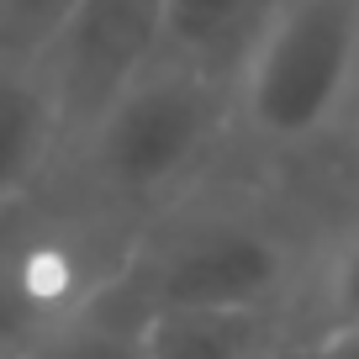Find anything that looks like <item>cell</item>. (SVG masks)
Returning <instances> with one entry per match:
<instances>
[{"instance_id": "6da1fadb", "label": "cell", "mask_w": 359, "mask_h": 359, "mask_svg": "<svg viewBox=\"0 0 359 359\" xmlns=\"http://www.w3.org/2000/svg\"><path fill=\"white\" fill-rule=\"evenodd\" d=\"M323 233L264 180L206 175L137 227L122 269L95 302L143 327L154 312L191 306H269L291 312Z\"/></svg>"}, {"instance_id": "7a4b0ae2", "label": "cell", "mask_w": 359, "mask_h": 359, "mask_svg": "<svg viewBox=\"0 0 359 359\" xmlns=\"http://www.w3.org/2000/svg\"><path fill=\"white\" fill-rule=\"evenodd\" d=\"M233 154V85L158 53L58 158L95 212L143 227Z\"/></svg>"}, {"instance_id": "3957f363", "label": "cell", "mask_w": 359, "mask_h": 359, "mask_svg": "<svg viewBox=\"0 0 359 359\" xmlns=\"http://www.w3.org/2000/svg\"><path fill=\"white\" fill-rule=\"evenodd\" d=\"M354 116L359 0H285L233 85V154L269 169L306 164Z\"/></svg>"}, {"instance_id": "277c9868", "label": "cell", "mask_w": 359, "mask_h": 359, "mask_svg": "<svg viewBox=\"0 0 359 359\" xmlns=\"http://www.w3.org/2000/svg\"><path fill=\"white\" fill-rule=\"evenodd\" d=\"M133 238V227L95 212L53 169L48 185L0 217V354H27L85 312L122 269Z\"/></svg>"}, {"instance_id": "5b68a950", "label": "cell", "mask_w": 359, "mask_h": 359, "mask_svg": "<svg viewBox=\"0 0 359 359\" xmlns=\"http://www.w3.org/2000/svg\"><path fill=\"white\" fill-rule=\"evenodd\" d=\"M164 53V0H79L32 58L53 90L64 154L106 106Z\"/></svg>"}, {"instance_id": "8992f818", "label": "cell", "mask_w": 359, "mask_h": 359, "mask_svg": "<svg viewBox=\"0 0 359 359\" xmlns=\"http://www.w3.org/2000/svg\"><path fill=\"white\" fill-rule=\"evenodd\" d=\"M64 158V122L37 64L0 58V217L22 206Z\"/></svg>"}, {"instance_id": "52a82bcc", "label": "cell", "mask_w": 359, "mask_h": 359, "mask_svg": "<svg viewBox=\"0 0 359 359\" xmlns=\"http://www.w3.org/2000/svg\"><path fill=\"white\" fill-rule=\"evenodd\" d=\"M137 333H143V359H280L291 348V323L269 306L154 312Z\"/></svg>"}, {"instance_id": "ba28073f", "label": "cell", "mask_w": 359, "mask_h": 359, "mask_svg": "<svg viewBox=\"0 0 359 359\" xmlns=\"http://www.w3.org/2000/svg\"><path fill=\"white\" fill-rule=\"evenodd\" d=\"M285 0H164V58L238 85Z\"/></svg>"}, {"instance_id": "9c48e42d", "label": "cell", "mask_w": 359, "mask_h": 359, "mask_svg": "<svg viewBox=\"0 0 359 359\" xmlns=\"http://www.w3.org/2000/svg\"><path fill=\"white\" fill-rule=\"evenodd\" d=\"M285 323H291V344H312L323 333L359 323V217L323 233Z\"/></svg>"}, {"instance_id": "30bf717a", "label": "cell", "mask_w": 359, "mask_h": 359, "mask_svg": "<svg viewBox=\"0 0 359 359\" xmlns=\"http://www.w3.org/2000/svg\"><path fill=\"white\" fill-rule=\"evenodd\" d=\"M27 359H143V333H137V323L116 317L111 306L90 302L85 312H74L69 323L37 338Z\"/></svg>"}, {"instance_id": "8fae6325", "label": "cell", "mask_w": 359, "mask_h": 359, "mask_svg": "<svg viewBox=\"0 0 359 359\" xmlns=\"http://www.w3.org/2000/svg\"><path fill=\"white\" fill-rule=\"evenodd\" d=\"M79 0H0V58L32 64Z\"/></svg>"}, {"instance_id": "7c38bea8", "label": "cell", "mask_w": 359, "mask_h": 359, "mask_svg": "<svg viewBox=\"0 0 359 359\" xmlns=\"http://www.w3.org/2000/svg\"><path fill=\"white\" fill-rule=\"evenodd\" d=\"M296 359H359V323L338 327V333H323L312 344H296Z\"/></svg>"}, {"instance_id": "4fadbf2b", "label": "cell", "mask_w": 359, "mask_h": 359, "mask_svg": "<svg viewBox=\"0 0 359 359\" xmlns=\"http://www.w3.org/2000/svg\"><path fill=\"white\" fill-rule=\"evenodd\" d=\"M280 359H296V344H291V348H285V354H280Z\"/></svg>"}, {"instance_id": "5bb4252c", "label": "cell", "mask_w": 359, "mask_h": 359, "mask_svg": "<svg viewBox=\"0 0 359 359\" xmlns=\"http://www.w3.org/2000/svg\"><path fill=\"white\" fill-rule=\"evenodd\" d=\"M0 359H27V354H0Z\"/></svg>"}]
</instances>
